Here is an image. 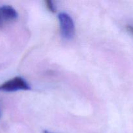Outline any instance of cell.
Returning <instances> with one entry per match:
<instances>
[{
	"mask_svg": "<svg viewBox=\"0 0 133 133\" xmlns=\"http://www.w3.org/2000/svg\"><path fill=\"white\" fill-rule=\"evenodd\" d=\"M31 87L21 77H16L0 85V92H12L19 90H29Z\"/></svg>",
	"mask_w": 133,
	"mask_h": 133,
	"instance_id": "7a4b0ae2",
	"label": "cell"
},
{
	"mask_svg": "<svg viewBox=\"0 0 133 133\" xmlns=\"http://www.w3.org/2000/svg\"><path fill=\"white\" fill-rule=\"evenodd\" d=\"M1 106H0V117H1Z\"/></svg>",
	"mask_w": 133,
	"mask_h": 133,
	"instance_id": "ba28073f",
	"label": "cell"
},
{
	"mask_svg": "<svg viewBox=\"0 0 133 133\" xmlns=\"http://www.w3.org/2000/svg\"><path fill=\"white\" fill-rule=\"evenodd\" d=\"M3 26V18L1 17V14H0V27H1Z\"/></svg>",
	"mask_w": 133,
	"mask_h": 133,
	"instance_id": "8992f818",
	"label": "cell"
},
{
	"mask_svg": "<svg viewBox=\"0 0 133 133\" xmlns=\"http://www.w3.org/2000/svg\"><path fill=\"white\" fill-rule=\"evenodd\" d=\"M0 14L3 19L7 21H13L18 18V13L13 6L3 5L0 7Z\"/></svg>",
	"mask_w": 133,
	"mask_h": 133,
	"instance_id": "3957f363",
	"label": "cell"
},
{
	"mask_svg": "<svg viewBox=\"0 0 133 133\" xmlns=\"http://www.w3.org/2000/svg\"><path fill=\"white\" fill-rule=\"evenodd\" d=\"M44 133H50V132H49L48 131H44Z\"/></svg>",
	"mask_w": 133,
	"mask_h": 133,
	"instance_id": "52a82bcc",
	"label": "cell"
},
{
	"mask_svg": "<svg viewBox=\"0 0 133 133\" xmlns=\"http://www.w3.org/2000/svg\"><path fill=\"white\" fill-rule=\"evenodd\" d=\"M45 4L46 7L48 8V9L51 12H53V13L56 12V9L54 4H53V1H50V0H47V1H45Z\"/></svg>",
	"mask_w": 133,
	"mask_h": 133,
	"instance_id": "277c9868",
	"label": "cell"
},
{
	"mask_svg": "<svg viewBox=\"0 0 133 133\" xmlns=\"http://www.w3.org/2000/svg\"><path fill=\"white\" fill-rule=\"evenodd\" d=\"M126 29L129 32H130V33L133 35V26L132 25H127L126 27Z\"/></svg>",
	"mask_w": 133,
	"mask_h": 133,
	"instance_id": "5b68a950",
	"label": "cell"
},
{
	"mask_svg": "<svg viewBox=\"0 0 133 133\" xmlns=\"http://www.w3.org/2000/svg\"><path fill=\"white\" fill-rule=\"evenodd\" d=\"M61 33L65 40H71L75 35V25L73 19L66 12H61L58 15Z\"/></svg>",
	"mask_w": 133,
	"mask_h": 133,
	"instance_id": "6da1fadb",
	"label": "cell"
}]
</instances>
